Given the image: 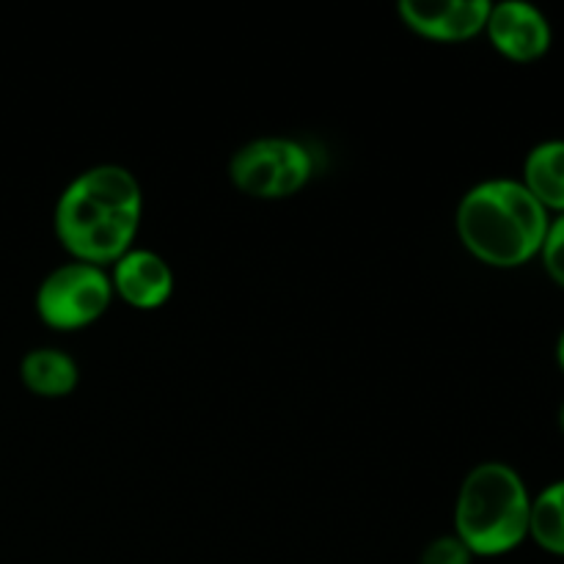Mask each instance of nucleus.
<instances>
[{
	"instance_id": "nucleus-1",
	"label": "nucleus",
	"mask_w": 564,
	"mask_h": 564,
	"mask_svg": "<svg viewBox=\"0 0 564 564\" xmlns=\"http://www.w3.org/2000/svg\"><path fill=\"white\" fill-rule=\"evenodd\" d=\"M141 207V185L132 171L116 163L94 165L55 202V235L77 262L113 264L135 240Z\"/></svg>"
},
{
	"instance_id": "nucleus-2",
	"label": "nucleus",
	"mask_w": 564,
	"mask_h": 564,
	"mask_svg": "<svg viewBox=\"0 0 564 564\" xmlns=\"http://www.w3.org/2000/svg\"><path fill=\"white\" fill-rule=\"evenodd\" d=\"M551 215L521 180L496 176L474 185L457 207V235L485 264L521 268L540 257Z\"/></svg>"
},
{
	"instance_id": "nucleus-3",
	"label": "nucleus",
	"mask_w": 564,
	"mask_h": 564,
	"mask_svg": "<svg viewBox=\"0 0 564 564\" xmlns=\"http://www.w3.org/2000/svg\"><path fill=\"white\" fill-rule=\"evenodd\" d=\"M532 496L521 474L488 460L466 474L455 505V534L474 556H501L529 538Z\"/></svg>"
},
{
	"instance_id": "nucleus-4",
	"label": "nucleus",
	"mask_w": 564,
	"mask_h": 564,
	"mask_svg": "<svg viewBox=\"0 0 564 564\" xmlns=\"http://www.w3.org/2000/svg\"><path fill=\"white\" fill-rule=\"evenodd\" d=\"M314 174L312 152L295 138H253L229 160V180L253 198H284L301 191Z\"/></svg>"
},
{
	"instance_id": "nucleus-5",
	"label": "nucleus",
	"mask_w": 564,
	"mask_h": 564,
	"mask_svg": "<svg viewBox=\"0 0 564 564\" xmlns=\"http://www.w3.org/2000/svg\"><path fill=\"white\" fill-rule=\"evenodd\" d=\"M113 301V284L105 268L88 262L58 264L36 290V312L50 328L75 330L102 317Z\"/></svg>"
},
{
	"instance_id": "nucleus-6",
	"label": "nucleus",
	"mask_w": 564,
	"mask_h": 564,
	"mask_svg": "<svg viewBox=\"0 0 564 564\" xmlns=\"http://www.w3.org/2000/svg\"><path fill=\"white\" fill-rule=\"evenodd\" d=\"M485 31L501 55L521 64L543 58L554 39L549 17L527 0H505V3L490 6Z\"/></svg>"
},
{
	"instance_id": "nucleus-7",
	"label": "nucleus",
	"mask_w": 564,
	"mask_h": 564,
	"mask_svg": "<svg viewBox=\"0 0 564 564\" xmlns=\"http://www.w3.org/2000/svg\"><path fill=\"white\" fill-rule=\"evenodd\" d=\"M490 6V0H402L400 17L427 39L466 42L485 31Z\"/></svg>"
},
{
	"instance_id": "nucleus-8",
	"label": "nucleus",
	"mask_w": 564,
	"mask_h": 564,
	"mask_svg": "<svg viewBox=\"0 0 564 564\" xmlns=\"http://www.w3.org/2000/svg\"><path fill=\"white\" fill-rule=\"evenodd\" d=\"M110 284L130 306L158 308L174 292V273L160 253L149 248H130L124 257L113 262Z\"/></svg>"
},
{
	"instance_id": "nucleus-9",
	"label": "nucleus",
	"mask_w": 564,
	"mask_h": 564,
	"mask_svg": "<svg viewBox=\"0 0 564 564\" xmlns=\"http://www.w3.org/2000/svg\"><path fill=\"white\" fill-rule=\"evenodd\" d=\"M523 187L543 204L545 209L556 215L564 213V141L551 138V141L538 143L527 154L523 163Z\"/></svg>"
},
{
	"instance_id": "nucleus-10",
	"label": "nucleus",
	"mask_w": 564,
	"mask_h": 564,
	"mask_svg": "<svg viewBox=\"0 0 564 564\" xmlns=\"http://www.w3.org/2000/svg\"><path fill=\"white\" fill-rule=\"evenodd\" d=\"M20 378L33 394L66 397L77 386V364L69 352L58 347H33L22 356Z\"/></svg>"
},
{
	"instance_id": "nucleus-11",
	"label": "nucleus",
	"mask_w": 564,
	"mask_h": 564,
	"mask_svg": "<svg viewBox=\"0 0 564 564\" xmlns=\"http://www.w3.org/2000/svg\"><path fill=\"white\" fill-rule=\"evenodd\" d=\"M529 538L543 551L564 556V479H556L532 499Z\"/></svg>"
},
{
	"instance_id": "nucleus-12",
	"label": "nucleus",
	"mask_w": 564,
	"mask_h": 564,
	"mask_svg": "<svg viewBox=\"0 0 564 564\" xmlns=\"http://www.w3.org/2000/svg\"><path fill=\"white\" fill-rule=\"evenodd\" d=\"M540 259H543L545 273L564 290V213L551 218L543 248H540Z\"/></svg>"
},
{
	"instance_id": "nucleus-13",
	"label": "nucleus",
	"mask_w": 564,
	"mask_h": 564,
	"mask_svg": "<svg viewBox=\"0 0 564 564\" xmlns=\"http://www.w3.org/2000/svg\"><path fill=\"white\" fill-rule=\"evenodd\" d=\"M474 554L466 549L457 534H441L433 543L424 545L419 564H471Z\"/></svg>"
},
{
	"instance_id": "nucleus-14",
	"label": "nucleus",
	"mask_w": 564,
	"mask_h": 564,
	"mask_svg": "<svg viewBox=\"0 0 564 564\" xmlns=\"http://www.w3.org/2000/svg\"><path fill=\"white\" fill-rule=\"evenodd\" d=\"M556 364H560V369L564 372V330L560 334V339H556Z\"/></svg>"
},
{
	"instance_id": "nucleus-15",
	"label": "nucleus",
	"mask_w": 564,
	"mask_h": 564,
	"mask_svg": "<svg viewBox=\"0 0 564 564\" xmlns=\"http://www.w3.org/2000/svg\"><path fill=\"white\" fill-rule=\"evenodd\" d=\"M560 427H562V433H564V402H562V411H560Z\"/></svg>"
}]
</instances>
